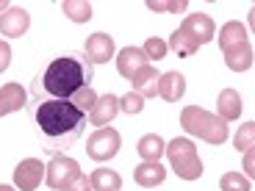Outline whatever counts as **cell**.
Returning <instances> with one entry per match:
<instances>
[{"mask_svg": "<svg viewBox=\"0 0 255 191\" xmlns=\"http://www.w3.org/2000/svg\"><path fill=\"white\" fill-rule=\"evenodd\" d=\"M164 178H166V169L158 161H144V164H139L133 169V180L141 189H155V186L164 183Z\"/></svg>", "mask_w": 255, "mask_h": 191, "instance_id": "cell-15", "label": "cell"}, {"mask_svg": "<svg viewBox=\"0 0 255 191\" xmlns=\"http://www.w3.org/2000/svg\"><path fill=\"white\" fill-rule=\"evenodd\" d=\"M217 116L228 125V122L239 119L242 116V97L236 89H222L217 97Z\"/></svg>", "mask_w": 255, "mask_h": 191, "instance_id": "cell-14", "label": "cell"}, {"mask_svg": "<svg viewBox=\"0 0 255 191\" xmlns=\"http://www.w3.org/2000/svg\"><path fill=\"white\" fill-rule=\"evenodd\" d=\"M64 191H92V183H89V178H86V175L81 172V175H78V178L72 180V183L67 186Z\"/></svg>", "mask_w": 255, "mask_h": 191, "instance_id": "cell-30", "label": "cell"}, {"mask_svg": "<svg viewBox=\"0 0 255 191\" xmlns=\"http://www.w3.org/2000/svg\"><path fill=\"white\" fill-rule=\"evenodd\" d=\"M225 64H228V70L233 72H247L253 67V45H250V39L244 42H236V45L225 47Z\"/></svg>", "mask_w": 255, "mask_h": 191, "instance_id": "cell-10", "label": "cell"}, {"mask_svg": "<svg viewBox=\"0 0 255 191\" xmlns=\"http://www.w3.org/2000/svg\"><path fill=\"white\" fill-rule=\"evenodd\" d=\"M253 150H247V153H244V178H253L255 175V169H253Z\"/></svg>", "mask_w": 255, "mask_h": 191, "instance_id": "cell-32", "label": "cell"}, {"mask_svg": "<svg viewBox=\"0 0 255 191\" xmlns=\"http://www.w3.org/2000/svg\"><path fill=\"white\" fill-rule=\"evenodd\" d=\"M169 155V164H172L175 175L183 180H197L203 175V161L197 155V147L191 144L189 139H172L164 150Z\"/></svg>", "mask_w": 255, "mask_h": 191, "instance_id": "cell-4", "label": "cell"}, {"mask_svg": "<svg viewBox=\"0 0 255 191\" xmlns=\"http://www.w3.org/2000/svg\"><path fill=\"white\" fill-rule=\"evenodd\" d=\"M253 136H255V122H244L242 130L236 133V150H239V153L253 150Z\"/></svg>", "mask_w": 255, "mask_h": 191, "instance_id": "cell-27", "label": "cell"}, {"mask_svg": "<svg viewBox=\"0 0 255 191\" xmlns=\"http://www.w3.org/2000/svg\"><path fill=\"white\" fill-rule=\"evenodd\" d=\"M0 11H3V14L8 11V3H6V0H0Z\"/></svg>", "mask_w": 255, "mask_h": 191, "instance_id": "cell-33", "label": "cell"}, {"mask_svg": "<svg viewBox=\"0 0 255 191\" xmlns=\"http://www.w3.org/2000/svg\"><path fill=\"white\" fill-rule=\"evenodd\" d=\"M31 25V14L25 8H8L6 14H0V33L8 39H17L28 31Z\"/></svg>", "mask_w": 255, "mask_h": 191, "instance_id": "cell-9", "label": "cell"}, {"mask_svg": "<svg viewBox=\"0 0 255 191\" xmlns=\"http://www.w3.org/2000/svg\"><path fill=\"white\" fill-rule=\"evenodd\" d=\"M180 127L191 136H200L208 144H222L228 139V125L217 114H208L200 105H186L180 111Z\"/></svg>", "mask_w": 255, "mask_h": 191, "instance_id": "cell-3", "label": "cell"}, {"mask_svg": "<svg viewBox=\"0 0 255 191\" xmlns=\"http://www.w3.org/2000/svg\"><path fill=\"white\" fill-rule=\"evenodd\" d=\"M178 31H183L186 36H189L191 42H197V45H205V42H211V39L217 36L214 19H211L208 14H200V11H197V14H189Z\"/></svg>", "mask_w": 255, "mask_h": 191, "instance_id": "cell-8", "label": "cell"}, {"mask_svg": "<svg viewBox=\"0 0 255 191\" xmlns=\"http://www.w3.org/2000/svg\"><path fill=\"white\" fill-rule=\"evenodd\" d=\"M147 56H144V50L141 47H125V50H120V58H117V70H120V75L122 78H130L136 75V72L141 70V67H147Z\"/></svg>", "mask_w": 255, "mask_h": 191, "instance_id": "cell-13", "label": "cell"}, {"mask_svg": "<svg viewBox=\"0 0 255 191\" xmlns=\"http://www.w3.org/2000/svg\"><path fill=\"white\" fill-rule=\"evenodd\" d=\"M141 108H144V97L136 92H128L125 97H120V111H125V114H139Z\"/></svg>", "mask_w": 255, "mask_h": 191, "instance_id": "cell-29", "label": "cell"}, {"mask_svg": "<svg viewBox=\"0 0 255 191\" xmlns=\"http://www.w3.org/2000/svg\"><path fill=\"white\" fill-rule=\"evenodd\" d=\"M186 92V78L180 72H164L158 75V97H164L166 102H178Z\"/></svg>", "mask_w": 255, "mask_h": 191, "instance_id": "cell-16", "label": "cell"}, {"mask_svg": "<svg viewBox=\"0 0 255 191\" xmlns=\"http://www.w3.org/2000/svg\"><path fill=\"white\" fill-rule=\"evenodd\" d=\"M72 105H75L78 111H83V114H89L92 108H95V102H97V95H95V89L92 86H83L78 95H72Z\"/></svg>", "mask_w": 255, "mask_h": 191, "instance_id": "cell-25", "label": "cell"}, {"mask_svg": "<svg viewBox=\"0 0 255 191\" xmlns=\"http://www.w3.org/2000/svg\"><path fill=\"white\" fill-rule=\"evenodd\" d=\"M166 47H169V50H175L180 58H191L194 53L200 50V45H197V42H191V39L186 36L183 31H175L172 36H169V42H166Z\"/></svg>", "mask_w": 255, "mask_h": 191, "instance_id": "cell-23", "label": "cell"}, {"mask_svg": "<svg viewBox=\"0 0 255 191\" xmlns=\"http://www.w3.org/2000/svg\"><path fill=\"white\" fill-rule=\"evenodd\" d=\"M83 50H86L89 64H106L114 56V39H111L109 33H92Z\"/></svg>", "mask_w": 255, "mask_h": 191, "instance_id": "cell-11", "label": "cell"}, {"mask_svg": "<svg viewBox=\"0 0 255 191\" xmlns=\"http://www.w3.org/2000/svg\"><path fill=\"white\" fill-rule=\"evenodd\" d=\"M25 89L19 86V83H6L3 89H0V116L6 114H14L25 105Z\"/></svg>", "mask_w": 255, "mask_h": 191, "instance_id": "cell-18", "label": "cell"}, {"mask_svg": "<svg viewBox=\"0 0 255 191\" xmlns=\"http://www.w3.org/2000/svg\"><path fill=\"white\" fill-rule=\"evenodd\" d=\"M81 175V166L78 161L67 158V155H53L50 164L45 166V178H47V189L53 191H64L72 180Z\"/></svg>", "mask_w": 255, "mask_h": 191, "instance_id": "cell-5", "label": "cell"}, {"mask_svg": "<svg viewBox=\"0 0 255 191\" xmlns=\"http://www.w3.org/2000/svg\"><path fill=\"white\" fill-rule=\"evenodd\" d=\"M141 50H144L147 61H161V58L166 56V50H169V47H166V42H164V39L150 36V39L144 42V47H141Z\"/></svg>", "mask_w": 255, "mask_h": 191, "instance_id": "cell-26", "label": "cell"}, {"mask_svg": "<svg viewBox=\"0 0 255 191\" xmlns=\"http://www.w3.org/2000/svg\"><path fill=\"white\" fill-rule=\"evenodd\" d=\"M130 83H133V92L141 95V97H155L158 95V72H155L153 64L141 67V70L130 78Z\"/></svg>", "mask_w": 255, "mask_h": 191, "instance_id": "cell-17", "label": "cell"}, {"mask_svg": "<svg viewBox=\"0 0 255 191\" xmlns=\"http://www.w3.org/2000/svg\"><path fill=\"white\" fill-rule=\"evenodd\" d=\"M219 189L222 191H253V183H250V178H244L239 172H228L219 180Z\"/></svg>", "mask_w": 255, "mask_h": 191, "instance_id": "cell-24", "label": "cell"}, {"mask_svg": "<svg viewBox=\"0 0 255 191\" xmlns=\"http://www.w3.org/2000/svg\"><path fill=\"white\" fill-rule=\"evenodd\" d=\"M217 39H219V47L225 50V47L236 45V42H244V39H247V28H244L242 22H236V19H233V22H225Z\"/></svg>", "mask_w": 255, "mask_h": 191, "instance_id": "cell-22", "label": "cell"}, {"mask_svg": "<svg viewBox=\"0 0 255 191\" xmlns=\"http://www.w3.org/2000/svg\"><path fill=\"white\" fill-rule=\"evenodd\" d=\"M164 150H166V144H164V139H161L158 133L141 136L139 144H136V153H139L141 161H158L161 155H164Z\"/></svg>", "mask_w": 255, "mask_h": 191, "instance_id": "cell-19", "label": "cell"}, {"mask_svg": "<svg viewBox=\"0 0 255 191\" xmlns=\"http://www.w3.org/2000/svg\"><path fill=\"white\" fill-rule=\"evenodd\" d=\"M0 191H14L11 186H0Z\"/></svg>", "mask_w": 255, "mask_h": 191, "instance_id": "cell-34", "label": "cell"}, {"mask_svg": "<svg viewBox=\"0 0 255 191\" xmlns=\"http://www.w3.org/2000/svg\"><path fill=\"white\" fill-rule=\"evenodd\" d=\"M36 125L45 139L64 147V144H72L83 133L86 114L78 111L70 100H47L36 108Z\"/></svg>", "mask_w": 255, "mask_h": 191, "instance_id": "cell-1", "label": "cell"}, {"mask_svg": "<svg viewBox=\"0 0 255 191\" xmlns=\"http://www.w3.org/2000/svg\"><path fill=\"white\" fill-rule=\"evenodd\" d=\"M42 180H45V164L36 158L19 161L17 169H14V186L19 191H36Z\"/></svg>", "mask_w": 255, "mask_h": 191, "instance_id": "cell-7", "label": "cell"}, {"mask_svg": "<svg viewBox=\"0 0 255 191\" xmlns=\"http://www.w3.org/2000/svg\"><path fill=\"white\" fill-rule=\"evenodd\" d=\"M89 183H92V191H120L122 189V178L114 169H95Z\"/></svg>", "mask_w": 255, "mask_h": 191, "instance_id": "cell-20", "label": "cell"}, {"mask_svg": "<svg viewBox=\"0 0 255 191\" xmlns=\"http://www.w3.org/2000/svg\"><path fill=\"white\" fill-rule=\"evenodd\" d=\"M61 11L67 14V19H72V22H89L92 19V3L89 0H64Z\"/></svg>", "mask_w": 255, "mask_h": 191, "instance_id": "cell-21", "label": "cell"}, {"mask_svg": "<svg viewBox=\"0 0 255 191\" xmlns=\"http://www.w3.org/2000/svg\"><path fill=\"white\" fill-rule=\"evenodd\" d=\"M150 11H169V14H178L186 11V0H150L147 3Z\"/></svg>", "mask_w": 255, "mask_h": 191, "instance_id": "cell-28", "label": "cell"}, {"mask_svg": "<svg viewBox=\"0 0 255 191\" xmlns=\"http://www.w3.org/2000/svg\"><path fill=\"white\" fill-rule=\"evenodd\" d=\"M117 114H120V97L103 95V97H97L95 108L89 111V122H92V125H100L103 127V125H111Z\"/></svg>", "mask_w": 255, "mask_h": 191, "instance_id": "cell-12", "label": "cell"}, {"mask_svg": "<svg viewBox=\"0 0 255 191\" xmlns=\"http://www.w3.org/2000/svg\"><path fill=\"white\" fill-rule=\"evenodd\" d=\"M120 144H122V136L117 133L114 127H100L97 133L89 136V153L92 161H111L117 153H120Z\"/></svg>", "mask_w": 255, "mask_h": 191, "instance_id": "cell-6", "label": "cell"}, {"mask_svg": "<svg viewBox=\"0 0 255 191\" xmlns=\"http://www.w3.org/2000/svg\"><path fill=\"white\" fill-rule=\"evenodd\" d=\"M8 64H11V47L8 42H0V72H6Z\"/></svg>", "mask_w": 255, "mask_h": 191, "instance_id": "cell-31", "label": "cell"}, {"mask_svg": "<svg viewBox=\"0 0 255 191\" xmlns=\"http://www.w3.org/2000/svg\"><path fill=\"white\" fill-rule=\"evenodd\" d=\"M92 81V64L81 61L78 56H61L50 61L45 75L39 78V86L53 95V100H72V95L89 86Z\"/></svg>", "mask_w": 255, "mask_h": 191, "instance_id": "cell-2", "label": "cell"}]
</instances>
